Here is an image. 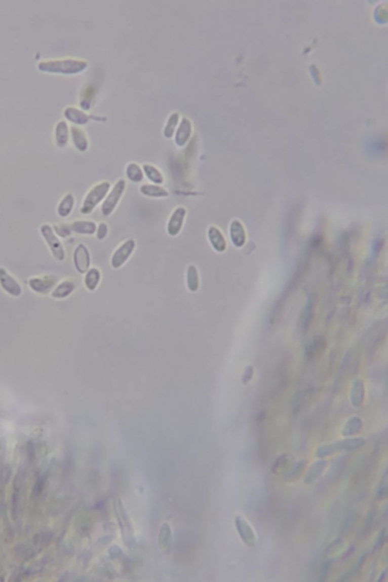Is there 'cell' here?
Listing matches in <instances>:
<instances>
[{"instance_id": "obj_1", "label": "cell", "mask_w": 388, "mask_h": 582, "mask_svg": "<svg viewBox=\"0 0 388 582\" xmlns=\"http://www.w3.org/2000/svg\"><path fill=\"white\" fill-rule=\"evenodd\" d=\"M111 188V184L108 180H102L94 185L84 198L81 213L84 215L92 214L96 208L104 201Z\"/></svg>"}, {"instance_id": "obj_2", "label": "cell", "mask_w": 388, "mask_h": 582, "mask_svg": "<svg viewBox=\"0 0 388 582\" xmlns=\"http://www.w3.org/2000/svg\"><path fill=\"white\" fill-rule=\"evenodd\" d=\"M366 441L363 438H354L344 440L334 444L320 446L316 450V456L319 458L327 457L338 452H354L360 450L366 445Z\"/></svg>"}, {"instance_id": "obj_3", "label": "cell", "mask_w": 388, "mask_h": 582, "mask_svg": "<svg viewBox=\"0 0 388 582\" xmlns=\"http://www.w3.org/2000/svg\"><path fill=\"white\" fill-rule=\"evenodd\" d=\"M127 182L125 179L120 178L114 183L101 204V213L103 216H110L114 212L125 194Z\"/></svg>"}, {"instance_id": "obj_4", "label": "cell", "mask_w": 388, "mask_h": 582, "mask_svg": "<svg viewBox=\"0 0 388 582\" xmlns=\"http://www.w3.org/2000/svg\"><path fill=\"white\" fill-rule=\"evenodd\" d=\"M137 243L134 238H128L121 243L111 254L110 265L114 269L123 267L135 251Z\"/></svg>"}, {"instance_id": "obj_5", "label": "cell", "mask_w": 388, "mask_h": 582, "mask_svg": "<svg viewBox=\"0 0 388 582\" xmlns=\"http://www.w3.org/2000/svg\"><path fill=\"white\" fill-rule=\"evenodd\" d=\"M41 233L53 257L59 261H63L65 258V249L53 228L50 225L45 224L41 226Z\"/></svg>"}, {"instance_id": "obj_6", "label": "cell", "mask_w": 388, "mask_h": 582, "mask_svg": "<svg viewBox=\"0 0 388 582\" xmlns=\"http://www.w3.org/2000/svg\"><path fill=\"white\" fill-rule=\"evenodd\" d=\"M187 214V209L184 206H178L174 209L166 226V231L169 236L175 237L179 235L184 228Z\"/></svg>"}, {"instance_id": "obj_7", "label": "cell", "mask_w": 388, "mask_h": 582, "mask_svg": "<svg viewBox=\"0 0 388 582\" xmlns=\"http://www.w3.org/2000/svg\"><path fill=\"white\" fill-rule=\"evenodd\" d=\"M73 261L76 270L80 274H85L91 269V253L86 245L79 243L76 246L73 254Z\"/></svg>"}, {"instance_id": "obj_8", "label": "cell", "mask_w": 388, "mask_h": 582, "mask_svg": "<svg viewBox=\"0 0 388 582\" xmlns=\"http://www.w3.org/2000/svg\"><path fill=\"white\" fill-rule=\"evenodd\" d=\"M235 525L244 543L250 548H254L256 544V537L250 524L241 516H237L235 518Z\"/></svg>"}, {"instance_id": "obj_9", "label": "cell", "mask_w": 388, "mask_h": 582, "mask_svg": "<svg viewBox=\"0 0 388 582\" xmlns=\"http://www.w3.org/2000/svg\"><path fill=\"white\" fill-rule=\"evenodd\" d=\"M0 285L3 290L13 297H19L22 293L19 283L4 268H0Z\"/></svg>"}, {"instance_id": "obj_10", "label": "cell", "mask_w": 388, "mask_h": 582, "mask_svg": "<svg viewBox=\"0 0 388 582\" xmlns=\"http://www.w3.org/2000/svg\"><path fill=\"white\" fill-rule=\"evenodd\" d=\"M207 237L214 250L224 252L227 249V241L222 231L215 225H211L207 230Z\"/></svg>"}, {"instance_id": "obj_11", "label": "cell", "mask_w": 388, "mask_h": 582, "mask_svg": "<svg viewBox=\"0 0 388 582\" xmlns=\"http://www.w3.org/2000/svg\"><path fill=\"white\" fill-rule=\"evenodd\" d=\"M229 234L234 246L241 248L247 241V232L241 221L234 219L229 227Z\"/></svg>"}, {"instance_id": "obj_12", "label": "cell", "mask_w": 388, "mask_h": 582, "mask_svg": "<svg viewBox=\"0 0 388 582\" xmlns=\"http://www.w3.org/2000/svg\"><path fill=\"white\" fill-rule=\"evenodd\" d=\"M56 279L51 275L44 277H35L29 280V287L38 294H47L52 290L56 284Z\"/></svg>"}, {"instance_id": "obj_13", "label": "cell", "mask_w": 388, "mask_h": 582, "mask_svg": "<svg viewBox=\"0 0 388 582\" xmlns=\"http://www.w3.org/2000/svg\"><path fill=\"white\" fill-rule=\"evenodd\" d=\"M70 233H75L82 235H94L97 231V225L91 220H76L68 224Z\"/></svg>"}, {"instance_id": "obj_14", "label": "cell", "mask_w": 388, "mask_h": 582, "mask_svg": "<svg viewBox=\"0 0 388 582\" xmlns=\"http://www.w3.org/2000/svg\"><path fill=\"white\" fill-rule=\"evenodd\" d=\"M140 194L146 197L154 199L167 198L170 194L166 188L161 185H154V184H146L140 187Z\"/></svg>"}, {"instance_id": "obj_15", "label": "cell", "mask_w": 388, "mask_h": 582, "mask_svg": "<svg viewBox=\"0 0 388 582\" xmlns=\"http://www.w3.org/2000/svg\"><path fill=\"white\" fill-rule=\"evenodd\" d=\"M172 529L170 525L168 523H164L162 525L159 534L158 542L160 551L164 554H167L170 551L172 547Z\"/></svg>"}, {"instance_id": "obj_16", "label": "cell", "mask_w": 388, "mask_h": 582, "mask_svg": "<svg viewBox=\"0 0 388 582\" xmlns=\"http://www.w3.org/2000/svg\"><path fill=\"white\" fill-rule=\"evenodd\" d=\"M327 465H328V462L326 460H319L313 462L308 468L306 475H305L304 482L306 484L313 483L315 481L317 480L322 476V473L326 468Z\"/></svg>"}, {"instance_id": "obj_17", "label": "cell", "mask_w": 388, "mask_h": 582, "mask_svg": "<svg viewBox=\"0 0 388 582\" xmlns=\"http://www.w3.org/2000/svg\"><path fill=\"white\" fill-rule=\"evenodd\" d=\"M75 204V198L72 194H68L65 196L61 200L59 203V206L57 208V213L59 216L62 218H66L68 217L74 207Z\"/></svg>"}, {"instance_id": "obj_18", "label": "cell", "mask_w": 388, "mask_h": 582, "mask_svg": "<svg viewBox=\"0 0 388 582\" xmlns=\"http://www.w3.org/2000/svg\"><path fill=\"white\" fill-rule=\"evenodd\" d=\"M186 281L187 287L189 291L192 293L197 292L200 288V275L198 269L194 265H190L187 269L186 273Z\"/></svg>"}, {"instance_id": "obj_19", "label": "cell", "mask_w": 388, "mask_h": 582, "mask_svg": "<svg viewBox=\"0 0 388 582\" xmlns=\"http://www.w3.org/2000/svg\"><path fill=\"white\" fill-rule=\"evenodd\" d=\"M101 281V272L97 267H92L85 273V284L86 288L90 291H94L97 288Z\"/></svg>"}, {"instance_id": "obj_20", "label": "cell", "mask_w": 388, "mask_h": 582, "mask_svg": "<svg viewBox=\"0 0 388 582\" xmlns=\"http://www.w3.org/2000/svg\"><path fill=\"white\" fill-rule=\"evenodd\" d=\"M143 171L148 180L154 185H162L164 183V176L157 167L149 164H145L143 166Z\"/></svg>"}, {"instance_id": "obj_21", "label": "cell", "mask_w": 388, "mask_h": 582, "mask_svg": "<svg viewBox=\"0 0 388 582\" xmlns=\"http://www.w3.org/2000/svg\"><path fill=\"white\" fill-rule=\"evenodd\" d=\"M75 284L71 281H64L59 284L52 292L51 296L55 299H65L72 294Z\"/></svg>"}, {"instance_id": "obj_22", "label": "cell", "mask_w": 388, "mask_h": 582, "mask_svg": "<svg viewBox=\"0 0 388 582\" xmlns=\"http://www.w3.org/2000/svg\"><path fill=\"white\" fill-rule=\"evenodd\" d=\"M346 465V456H341L339 457L338 459H335L334 462L331 464V468H330L329 471H328V480L331 482L338 479L340 475L343 472L344 470L345 467Z\"/></svg>"}, {"instance_id": "obj_23", "label": "cell", "mask_w": 388, "mask_h": 582, "mask_svg": "<svg viewBox=\"0 0 388 582\" xmlns=\"http://www.w3.org/2000/svg\"><path fill=\"white\" fill-rule=\"evenodd\" d=\"M127 177L133 183H140L144 178V173L137 163L128 164L126 168Z\"/></svg>"}, {"instance_id": "obj_24", "label": "cell", "mask_w": 388, "mask_h": 582, "mask_svg": "<svg viewBox=\"0 0 388 582\" xmlns=\"http://www.w3.org/2000/svg\"><path fill=\"white\" fill-rule=\"evenodd\" d=\"M293 459V456H291V455H282V456L277 458L276 462L273 464L271 471L276 475L285 472V471L289 468L291 462Z\"/></svg>"}, {"instance_id": "obj_25", "label": "cell", "mask_w": 388, "mask_h": 582, "mask_svg": "<svg viewBox=\"0 0 388 582\" xmlns=\"http://www.w3.org/2000/svg\"><path fill=\"white\" fill-rule=\"evenodd\" d=\"M362 428V422L359 418L354 417L350 419L343 430V436H351L360 432Z\"/></svg>"}, {"instance_id": "obj_26", "label": "cell", "mask_w": 388, "mask_h": 582, "mask_svg": "<svg viewBox=\"0 0 388 582\" xmlns=\"http://www.w3.org/2000/svg\"><path fill=\"white\" fill-rule=\"evenodd\" d=\"M306 465L307 461L305 460V459H302V460H299V462H296V463L293 465L291 472L288 475V479H289L290 481H294L299 479V476L302 475V471H304L305 467H306Z\"/></svg>"}, {"instance_id": "obj_27", "label": "cell", "mask_w": 388, "mask_h": 582, "mask_svg": "<svg viewBox=\"0 0 388 582\" xmlns=\"http://www.w3.org/2000/svg\"><path fill=\"white\" fill-rule=\"evenodd\" d=\"M375 516H376V509L375 507L372 508L368 513L364 527H363V535L364 537H367L370 534L372 527H373L374 522H375Z\"/></svg>"}, {"instance_id": "obj_28", "label": "cell", "mask_w": 388, "mask_h": 582, "mask_svg": "<svg viewBox=\"0 0 388 582\" xmlns=\"http://www.w3.org/2000/svg\"><path fill=\"white\" fill-rule=\"evenodd\" d=\"M357 521V515L354 512H351L345 518L341 526V532L343 534H347L354 528Z\"/></svg>"}, {"instance_id": "obj_29", "label": "cell", "mask_w": 388, "mask_h": 582, "mask_svg": "<svg viewBox=\"0 0 388 582\" xmlns=\"http://www.w3.org/2000/svg\"><path fill=\"white\" fill-rule=\"evenodd\" d=\"M366 554H363V556L360 557V558L357 560V563H356V564L354 565V568H353V569H351V572H348V573L346 574V575H345V578H343V579L340 580V581H347V580H349L350 578L353 576V575H355L357 572H359L360 569H361L363 565L364 564L365 560H366Z\"/></svg>"}, {"instance_id": "obj_30", "label": "cell", "mask_w": 388, "mask_h": 582, "mask_svg": "<svg viewBox=\"0 0 388 582\" xmlns=\"http://www.w3.org/2000/svg\"><path fill=\"white\" fill-rule=\"evenodd\" d=\"M108 231H109V228H108V224L105 223V222H100V223L98 224L97 231L95 233L97 240H103L104 239H105V237L108 235Z\"/></svg>"}, {"instance_id": "obj_31", "label": "cell", "mask_w": 388, "mask_h": 582, "mask_svg": "<svg viewBox=\"0 0 388 582\" xmlns=\"http://www.w3.org/2000/svg\"><path fill=\"white\" fill-rule=\"evenodd\" d=\"M53 230L58 236L62 237V238H66L71 234L69 229H68V224H59V225L54 226Z\"/></svg>"}, {"instance_id": "obj_32", "label": "cell", "mask_w": 388, "mask_h": 582, "mask_svg": "<svg viewBox=\"0 0 388 582\" xmlns=\"http://www.w3.org/2000/svg\"><path fill=\"white\" fill-rule=\"evenodd\" d=\"M387 534V532H386V528H384V529L381 531L379 536L378 537V539H377L376 543H375V546H374L373 553L377 552V551H379V550H381V548H383L384 543H385L386 539H387V534Z\"/></svg>"}, {"instance_id": "obj_33", "label": "cell", "mask_w": 388, "mask_h": 582, "mask_svg": "<svg viewBox=\"0 0 388 582\" xmlns=\"http://www.w3.org/2000/svg\"><path fill=\"white\" fill-rule=\"evenodd\" d=\"M331 566V560H328L322 565L321 568L320 575H319V578L318 581L319 582H324L326 581L327 577H328V572H329L330 568Z\"/></svg>"}, {"instance_id": "obj_34", "label": "cell", "mask_w": 388, "mask_h": 582, "mask_svg": "<svg viewBox=\"0 0 388 582\" xmlns=\"http://www.w3.org/2000/svg\"><path fill=\"white\" fill-rule=\"evenodd\" d=\"M342 543H343V540H342V539H336L334 541H333L332 543H331V544L328 547V548H327L325 553H326V554H331V553L335 551V550H337V548H340V547L341 546Z\"/></svg>"}, {"instance_id": "obj_35", "label": "cell", "mask_w": 388, "mask_h": 582, "mask_svg": "<svg viewBox=\"0 0 388 582\" xmlns=\"http://www.w3.org/2000/svg\"><path fill=\"white\" fill-rule=\"evenodd\" d=\"M387 485H381L378 491H377V497L378 500H382V499L386 498L387 497Z\"/></svg>"}, {"instance_id": "obj_36", "label": "cell", "mask_w": 388, "mask_h": 582, "mask_svg": "<svg viewBox=\"0 0 388 582\" xmlns=\"http://www.w3.org/2000/svg\"><path fill=\"white\" fill-rule=\"evenodd\" d=\"M386 575H387V570H386V569H385V570H384V572H383V573L381 574V578H380L379 579H378V581H383V580H384V578H385Z\"/></svg>"}]
</instances>
